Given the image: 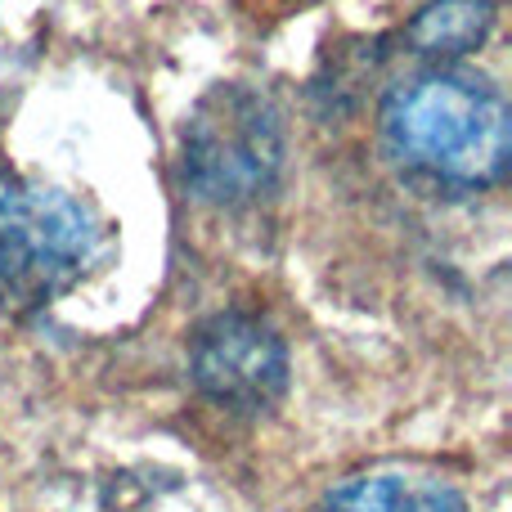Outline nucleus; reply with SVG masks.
Returning <instances> with one entry per match:
<instances>
[{
    "label": "nucleus",
    "instance_id": "nucleus-3",
    "mask_svg": "<svg viewBox=\"0 0 512 512\" xmlns=\"http://www.w3.org/2000/svg\"><path fill=\"white\" fill-rule=\"evenodd\" d=\"M283 131L270 99L248 86H216L185 126V185L198 198L239 207L274 185Z\"/></svg>",
    "mask_w": 512,
    "mask_h": 512
},
{
    "label": "nucleus",
    "instance_id": "nucleus-6",
    "mask_svg": "<svg viewBox=\"0 0 512 512\" xmlns=\"http://www.w3.org/2000/svg\"><path fill=\"white\" fill-rule=\"evenodd\" d=\"M495 27L490 0H432L409 23V45L418 54H468Z\"/></svg>",
    "mask_w": 512,
    "mask_h": 512
},
{
    "label": "nucleus",
    "instance_id": "nucleus-1",
    "mask_svg": "<svg viewBox=\"0 0 512 512\" xmlns=\"http://www.w3.org/2000/svg\"><path fill=\"white\" fill-rule=\"evenodd\" d=\"M382 140L409 171L441 185H495L512 153V113L499 86L463 68H427L391 86Z\"/></svg>",
    "mask_w": 512,
    "mask_h": 512
},
{
    "label": "nucleus",
    "instance_id": "nucleus-2",
    "mask_svg": "<svg viewBox=\"0 0 512 512\" xmlns=\"http://www.w3.org/2000/svg\"><path fill=\"white\" fill-rule=\"evenodd\" d=\"M95 221L72 194L32 180L0 185V297L18 310L50 306L86 274Z\"/></svg>",
    "mask_w": 512,
    "mask_h": 512
},
{
    "label": "nucleus",
    "instance_id": "nucleus-4",
    "mask_svg": "<svg viewBox=\"0 0 512 512\" xmlns=\"http://www.w3.org/2000/svg\"><path fill=\"white\" fill-rule=\"evenodd\" d=\"M189 364H194V382L207 396L239 409L270 405L288 382V355H283L279 333L243 310L216 315L194 337Z\"/></svg>",
    "mask_w": 512,
    "mask_h": 512
},
{
    "label": "nucleus",
    "instance_id": "nucleus-5",
    "mask_svg": "<svg viewBox=\"0 0 512 512\" xmlns=\"http://www.w3.org/2000/svg\"><path fill=\"white\" fill-rule=\"evenodd\" d=\"M319 512H468L459 486L427 468H378L328 490Z\"/></svg>",
    "mask_w": 512,
    "mask_h": 512
}]
</instances>
